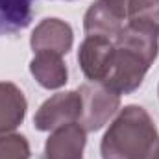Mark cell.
I'll return each mask as SVG.
<instances>
[{"instance_id": "6", "label": "cell", "mask_w": 159, "mask_h": 159, "mask_svg": "<svg viewBox=\"0 0 159 159\" xmlns=\"http://www.w3.org/2000/svg\"><path fill=\"white\" fill-rule=\"evenodd\" d=\"M126 22V11L115 0H96L83 17V30L85 35L115 39Z\"/></svg>"}, {"instance_id": "14", "label": "cell", "mask_w": 159, "mask_h": 159, "mask_svg": "<svg viewBox=\"0 0 159 159\" xmlns=\"http://www.w3.org/2000/svg\"><path fill=\"white\" fill-rule=\"evenodd\" d=\"M150 159H159V137H157V141H156V146H154L152 154H150Z\"/></svg>"}, {"instance_id": "11", "label": "cell", "mask_w": 159, "mask_h": 159, "mask_svg": "<svg viewBox=\"0 0 159 159\" xmlns=\"http://www.w3.org/2000/svg\"><path fill=\"white\" fill-rule=\"evenodd\" d=\"M32 22V0H0V37L24 30Z\"/></svg>"}, {"instance_id": "13", "label": "cell", "mask_w": 159, "mask_h": 159, "mask_svg": "<svg viewBox=\"0 0 159 159\" xmlns=\"http://www.w3.org/2000/svg\"><path fill=\"white\" fill-rule=\"evenodd\" d=\"M0 159H30V143L19 133H0Z\"/></svg>"}, {"instance_id": "3", "label": "cell", "mask_w": 159, "mask_h": 159, "mask_svg": "<svg viewBox=\"0 0 159 159\" xmlns=\"http://www.w3.org/2000/svg\"><path fill=\"white\" fill-rule=\"evenodd\" d=\"M81 94V119L80 124L85 131H98L119 111L120 94L100 81H87L80 85Z\"/></svg>"}, {"instance_id": "12", "label": "cell", "mask_w": 159, "mask_h": 159, "mask_svg": "<svg viewBox=\"0 0 159 159\" xmlns=\"http://www.w3.org/2000/svg\"><path fill=\"white\" fill-rule=\"evenodd\" d=\"M126 11L128 22H146L159 28V0H115Z\"/></svg>"}, {"instance_id": "2", "label": "cell", "mask_w": 159, "mask_h": 159, "mask_svg": "<svg viewBox=\"0 0 159 159\" xmlns=\"http://www.w3.org/2000/svg\"><path fill=\"white\" fill-rule=\"evenodd\" d=\"M157 128L141 106H126L109 124L102 144V159H150Z\"/></svg>"}, {"instance_id": "10", "label": "cell", "mask_w": 159, "mask_h": 159, "mask_svg": "<svg viewBox=\"0 0 159 159\" xmlns=\"http://www.w3.org/2000/svg\"><path fill=\"white\" fill-rule=\"evenodd\" d=\"M30 72L35 81L44 89H59L67 83L69 70L63 61V56L50 54V52H37L30 61Z\"/></svg>"}, {"instance_id": "9", "label": "cell", "mask_w": 159, "mask_h": 159, "mask_svg": "<svg viewBox=\"0 0 159 159\" xmlns=\"http://www.w3.org/2000/svg\"><path fill=\"white\" fill-rule=\"evenodd\" d=\"M28 102L24 93L11 81H0V133H11L22 124Z\"/></svg>"}, {"instance_id": "5", "label": "cell", "mask_w": 159, "mask_h": 159, "mask_svg": "<svg viewBox=\"0 0 159 159\" xmlns=\"http://www.w3.org/2000/svg\"><path fill=\"white\" fill-rule=\"evenodd\" d=\"M113 59V39L100 35H85L80 44L78 61L83 76L89 81H104Z\"/></svg>"}, {"instance_id": "4", "label": "cell", "mask_w": 159, "mask_h": 159, "mask_svg": "<svg viewBox=\"0 0 159 159\" xmlns=\"http://www.w3.org/2000/svg\"><path fill=\"white\" fill-rule=\"evenodd\" d=\"M81 119V94L80 91H67L50 96L43 102L35 117L34 126L39 131H54L65 124H72Z\"/></svg>"}, {"instance_id": "15", "label": "cell", "mask_w": 159, "mask_h": 159, "mask_svg": "<svg viewBox=\"0 0 159 159\" xmlns=\"http://www.w3.org/2000/svg\"><path fill=\"white\" fill-rule=\"evenodd\" d=\"M157 93H159V87H157Z\"/></svg>"}, {"instance_id": "1", "label": "cell", "mask_w": 159, "mask_h": 159, "mask_svg": "<svg viewBox=\"0 0 159 159\" xmlns=\"http://www.w3.org/2000/svg\"><path fill=\"white\" fill-rule=\"evenodd\" d=\"M159 52V28L146 22H126L113 39L111 69L102 81L119 94L137 91Z\"/></svg>"}, {"instance_id": "7", "label": "cell", "mask_w": 159, "mask_h": 159, "mask_svg": "<svg viewBox=\"0 0 159 159\" xmlns=\"http://www.w3.org/2000/svg\"><path fill=\"white\" fill-rule=\"evenodd\" d=\"M74 34L70 24L61 19H44L35 26L30 37V46L34 54L37 52H50L57 56H67L72 48Z\"/></svg>"}, {"instance_id": "8", "label": "cell", "mask_w": 159, "mask_h": 159, "mask_svg": "<svg viewBox=\"0 0 159 159\" xmlns=\"http://www.w3.org/2000/svg\"><path fill=\"white\" fill-rule=\"evenodd\" d=\"M87 131L81 124L72 122L56 128L44 143L43 159H83Z\"/></svg>"}]
</instances>
